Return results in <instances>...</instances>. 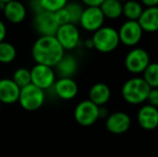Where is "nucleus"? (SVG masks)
Instances as JSON below:
<instances>
[{
  "label": "nucleus",
  "mask_w": 158,
  "mask_h": 157,
  "mask_svg": "<svg viewBox=\"0 0 158 157\" xmlns=\"http://www.w3.org/2000/svg\"><path fill=\"white\" fill-rule=\"evenodd\" d=\"M99 118V107L87 99L77 103L74 109V119L81 126L94 125Z\"/></svg>",
  "instance_id": "nucleus-7"
},
{
  "label": "nucleus",
  "mask_w": 158,
  "mask_h": 157,
  "mask_svg": "<svg viewBox=\"0 0 158 157\" xmlns=\"http://www.w3.org/2000/svg\"><path fill=\"white\" fill-rule=\"evenodd\" d=\"M2 12L9 22L13 24H19L26 19L27 9L25 4L19 0H12L4 4V9Z\"/></svg>",
  "instance_id": "nucleus-16"
},
{
  "label": "nucleus",
  "mask_w": 158,
  "mask_h": 157,
  "mask_svg": "<svg viewBox=\"0 0 158 157\" xmlns=\"http://www.w3.org/2000/svg\"><path fill=\"white\" fill-rule=\"evenodd\" d=\"M32 25L40 37L55 36L59 27L54 17V13L48 12V11H42L38 14H35Z\"/></svg>",
  "instance_id": "nucleus-10"
},
{
  "label": "nucleus",
  "mask_w": 158,
  "mask_h": 157,
  "mask_svg": "<svg viewBox=\"0 0 158 157\" xmlns=\"http://www.w3.org/2000/svg\"><path fill=\"white\" fill-rule=\"evenodd\" d=\"M66 9L69 13V16H70V23L71 24H79L80 19H81V15L83 13V6L77 2H70V3H67Z\"/></svg>",
  "instance_id": "nucleus-25"
},
{
  "label": "nucleus",
  "mask_w": 158,
  "mask_h": 157,
  "mask_svg": "<svg viewBox=\"0 0 158 157\" xmlns=\"http://www.w3.org/2000/svg\"><path fill=\"white\" fill-rule=\"evenodd\" d=\"M90 39L94 48L100 53H111L121 44L117 30L109 26H102L96 30Z\"/></svg>",
  "instance_id": "nucleus-3"
},
{
  "label": "nucleus",
  "mask_w": 158,
  "mask_h": 157,
  "mask_svg": "<svg viewBox=\"0 0 158 157\" xmlns=\"http://www.w3.org/2000/svg\"><path fill=\"white\" fill-rule=\"evenodd\" d=\"M31 55L35 64L54 68L56 64L63 58L64 50L55 36H42L39 37L33 43Z\"/></svg>",
  "instance_id": "nucleus-1"
},
{
  "label": "nucleus",
  "mask_w": 158,
  "mask_h": 157,
  "mask_svg": "<svg viewBox=\"0 0 158 157\" xmlns=\"http://www.w3.org/2000/svg\"><path fill=\"white\" fill-rule=\"evenodd\" d=\"M142 79L151 88H158V63H150L143 71Z\"/></svg>",
  "instance_id": "nucleus-23"
},
{
  "label": "nucleus",
  "mask_w": 158,
  "mask_h": 157,
  "mask_svg": "<svg viewBox=\"0 0 158 157\" xmlns=\"http://www.w3.org/2000/svg\"><path fill=\"white\" fill-rule=\"evenodd\" d=\"M12 80L19 88H23L25 86L29 85V84H31L30 70H28L27 68H19L13 73Z\"/></svg>",
  "instance_id": "nucleus-24"
},
{
  "label": "nucleus",
  "mask_w": 158,
  "mask_h": 157,
  "mask_svg": "<svg viewBox=\"0 0 158 157\" xmlns=\"http://www.w3.org/2000/svg\"><path fill=\"white\" fill-rule=\"evenodd\" d=\"M30 78L31 84L45 92L53 87L56 81V73L53 67L35 64L30 70Z\"/></svg>",
  "instance_id": "nucleus-5"
},
{
  "label": "nucleus",
  "mask_w": 158,
  "mask_h": 157,
  "mask_svg": "<svg viewBox=\"0 0 158 157\" xmlns=\"http://www.w3.org/2000/svg\"><path fill=\"white\" fill-rule=\"evenodd\" d=\"M16 57V48L10 42H0V63L10 64Z\"/></svg>",
  "instance_id": "nucleus-22"
},
{
  "label": "nucleus",
  "mask_w": 158,
  "mask_h": 157,
  "mask_svg": "<svg viewBox=\"0 0 158 157\" xmlns=\"http://www.w3.org/2000/svg\"><path fill=\"white\" fill-rule=\"evenodd\" d=\"M55 38L57 39L64 51H71L80 44L81 35L77 25L69 23L59 26L55 34Z\"/></svg>",
  "instance_id": "nucleus-8"
},
{
  "label": "nucleus",
  "mask_w": 158,
  "mask_h": 157,
  "mask_svg": "<svg viewBox=\"0 0 158 157\" xmlns=\"http://www.w3.org/2000/svg\"><path fill=\"white\" fill-rule=\"evenodd\" d=\"M4 4H6V3H2V2H0V11H3V9H4Z\"/></svg>",
  "instance_id": "nucleus-34"
},
{
  "label": "nucleus",
  "mask_w": 158,
  "mask_h": 157,
  "mask_svg": "<svg viewBox=\"0 0 158 157\" xmlns=\"http://www.w3.org/2000/svg\"><path fill=\"white\" fill-rule=\"evenodd\" d=\"M86 6H99L104 0H81Z\"/></svg>",
  "instance_id": "nucleus-30"
},
{
  "label": "nucleus",
  "mask_w": 158,
  "mask_h": 157,
  "mask_svg": "<svg viewBox=\"0 0 158 157\" xmlns=\"http://www.w3.org/2000/svg\"><path fill=\"white\" fill-rule=\"evenodd\" d=\"M54 17L59 26L66 25V24L70 23V16H69V13L67 11L66 6L60 9V10L56 11V12H54Z\"/></svg>",
  "instance_id": "nucleus-27"
},
{
  "label": "nucleus",
  "mask_w": 158,
  "mask_h": 157,
  "mask_svg": "<svg viewBox=\"0 0 158 157\" xmlns=\"http://www.w3.org/2000/svg\"><path fill=\"white\" fill-rule=\"evenodd\" d=\"M21 88L12 79L0 80V102L4 105H13L19 101Z\"/></svg>",
  "instance_id": "nucleus-15"
},
{
  "label": "nucleus",
  "mask_w": 158,
  "mask_h": 157,
  "mask_svg": "<svg viewBox=\"0 0 158 157\" xmlns=\"http://www.w3.org/2000/svg\"><path fill=\"white\" fill-rule=\"evenodd\" d=\"M138 23L143 32L158 31V6L143 9V12L138 19Z\"/></svg>",
  "instance_id": "nucleus-17"
},
{
  "label": "nucleus",
  "mask_w": 158,
  "mask_h": 157,
  "mask_svg": "<svg viewBox=\"0 0 158 157\" xmlns=\"http://www.w3.org/2000/svg\"><path fill=\"white\" fill-rule=\"evenodd\" d=\"M131 126V118L123 111L109 114L106 118V128L113 134H122L128 131Z\"/></svg>",
  "instance_id": "nucleus-12"
},
{
  "label": "nucleus",
  "mask_w": 158,
  "mask_h": 157,
  "mask_svg": "<svg viewBox=\"0 0 158 157\" xmlns=\"http://www.w3.org/2000/svg\"><path fill=\"white\" fill-rule=\"evenodd\" d=\"M150 63V55L141 48H133L127 53L125 57V67L132 74L143 73Z\"/></svg>",
  "instance_id": "nucleus-6"
},
{
  "label": "nucleus",
  "mask_w": 158,
  "mask_h": 157,
  "mask_svg": "<svg viewBox=\"0 0 158 157\" xmlns=\"http://www.w3.org/2000/svg\"><path fill=\"white\" fill-rule=\"evenodd\" d=\"M151 87L139 76L127 80L122 86V97L129 105H141L146 101Z\"/></svg>",
  "instance_id": "nucleus-2"
},
{
  "label": "nucleus",
  "mask_w": 158,
  "mask_h": 157,
  "mask_svg": "<svg viewBox=\"0 0 158 157\" xmlns=\"http://www.w3.org/2000/svg\"><path fill=\"white\" fill-rule=\"evenodd\" d=\"M138 124L144 130H154L158 128V109L151 105H144L137 114Z\"/></svg>",
  "instance_id": "nucleus-13"
},
{
  "label": "nucleus",
  "mask_w": 158,
  "mask_h": 157,
  "mask_svg": "<svg viewBox=\"0 0 158 157\" xmlns=\"http://www.w3.org/2000/svg\"><path fill=\"white\" fill-rule=\"evenodd\" d=\"M57 97L63 100H71L79 93V86L72 78H59L53 85Z\"/></svg>",
  "instance_id": "nucleus-14"
},
{
  "label": "nucleus",
  "mask_w": 158,
  "mask_h": 157,
  "mask_svg": "<svg viewBox=\"0 0 158 157\" xmlns=\"http://www.w3.org/2000/svg\"><path fill=\"white\" fill-rule=\"evenodd\" d=\"M99 8L104 19H117L123 15V2L118 0H104Z\"/></svg>",
  "instance_id": "nucleus-20"
},
{
  "label": "nucleus",
  "mask_w": 158,
  "mask_h": 157,
  "mask_svg": "<svg viewBox=\"0 0 158 157\" xmlns=\"http://www.w3.org/2000/svg\"><path fill=\"white\" fill-rule=\"evenodd\" d=\"M42 9L48 12H56L64 8L68 3V0H40Z\"/></svg>",
  "instance_id": "nucleus-26"
},
{
  "label": "nucleus",
  "mask_w": 158,
  "mask_h": 157,
  "mask_svg": "<svg viewBox=\"0 0 158 157\" xmlns=\"http://www.w3.org/2000/svg\"><path fill=\"white\" fill-rule=\"evenodd\" d=\"M104 16L99 6H86L84 8L79 24L84 30L95 32L103 26Z\"/></svg>",
  "instance_id": "nucleus-11"
},
{
  "label": "nucleus",
  "mask_w": 158,
  "mask_h": 157,
  "mask_svg": "<svg viewBox=\"0 0 158 157\" xmlns=\"http://www.w3.org/2000/svg\"><path fill=\"white\" fill-rule=\"evenodd\" d=\"M143 6L137 0H127L123 3V15L127 21H138L143 12Z\"/></svg>",
  "instance_id": "nucleus-21"
},
{
  "label": "nucleus",
  "mask_w": 158,
  "mask_h": 157,
  "mask_svg": "<svg viewBox=\"0 0 158 157\" xmlns=\"http://www.w3.org/2000/svg\"><path fill=\"white\" fill-rule=\"evenodd\" d=\"M111 98V89L106 83H96L89 89V100L98 107H104Z\"/></svg>",
  "instance_id": "nucleus-19"
},
{
  "label": "nucleus",
  "mask_w": 158,
  "mask_h": 157,
  "mask_svg": "<svg viewBox=\"0 0 158 157\" xmlns=\"http://www.w3.org/2000/svg\"><path fill=\"white\" fill-rule=\"evenodd\" d=\"M117 32L119 42L129 48H135L138 45L143 36V30L140 27L138 21H126L122 24Z\"/></svg>",
  "instance_id": "nucleus-9"
},
{
  "label": "nucleus",
  "mask_w": 158,
  "mask_h": 157,
  "mask_svg": "<svg viewBox=\"0 0 158 157\" xmlns=\"http://www.w3.org/2000/svg\"><path fill=\"white\" fill-rule=\"evenodd\" d=\"M45 101V93L41 88L37 87L33 84L21 88L19 97V102L26 111H35L43 105Z\"/></svg>",
  "instance_id": "nucleus-4"
},
{
  "label": "nucleus",
  "mask_w": 158,
  "mask_h": 157,
  "mask_svg": "<svg viewBox=\"0 0 158 157\" xmlns=\"http://www.w3.org/2000/svg\"><path fill=\"white\" fill-rule=\"evenodd\" d=\"M146 101L148 102V105L158 109V88H151Z\"/></svg>",
  "instance_id": "nucleus-28"
},
{
  "label": "nucleus",
  "mask_w": 158,
  "mask_h": 157,
  "mask_svg": "<svg viewBox=\"0 0 158 157\" xmlns=\"http://www.w3.org/2000/svg\"><path fill=\"white\" fill-rule=\"evenodd\" d=\"M77 60L72 55L64 54L63 58L54 67L56 76L59 78H72L77 71Z\"/></svg>",
  "instance_id": "nucleus-18"
},
{
  "label": "nucleus",
  "mask_w": 158,
  "mask_h": 157,
  "mask_svg": "<svg viewBox=\"0 0 158 157\" xmlns=\"http://www.w3.org/2000/svg\"><path fill=\"white\" fill-rule=\"evenodd\" d=\"M118 1H121V2H125V1H127V0H118Z\"/></svg>",
  "instance_id": "nucleus-36"
},
{
  "label": "nucleus",
  "mask_w": 158,
  "mask_h": 157,
  "mask_svg": "<svg viewBox=\"0 0 158 157\" xmlns=\"http://www.w3.org/2000/svg\"><path fill=\"white\" fill-rule=\"evenodd\" d=\"M1 105H2V103L0 102V111H1Z\"/></svg>",
  "instance_id": "nucleus-37"
},
{
  "label": "nucleus",
  "mask_w": 158,
  "mask_h": 157,
  "mask_svg": "<svg viewBox=\"0 0 158 157\" xmlns=\"http://www.w3.org/2000/svg\"><path fill=\"white\" fill-rule=\"evenodd\" d=\"M29 8H30V10L32 11L33 15L38 14V13L42 12V11H44L43 9H42V6H41V2H40V0H30Z\"/></svg>",
  "instance_id": "nucleus-29"
},
{
  "label": "nucleus",
  "mask_w": 158,
  "mask_h": 157,
  "mask_svg": "<svg viewBox=\"0 0 158 157\" xmlns=\"http://www.w3.org/2000/svg\"><path fill=\"white\" fill-rule=\"evenodd\" d=\"M142 6H146V8H151V6H158V0H140Z\"/></svg>",
  "instance_id": "nucleus-31"
},
{
  "label": "nucleus",
  "mask_w": 158,
  "mask_h": 157,
  "mask_svg": "<svg viewBox=\"0 0 158 157\" xmlns=\"http://www.w3.org/2000/svg\"><path fill=\"white\" fill-rule=\"evenodd\" d=\"M10 1H12V0H0V2H2V3H8Z\"/></svg>",
  "instance_id": "nucleus-35"
},
{
  "label": "nucleus",
  "mask_w": 158,
  "mask_h": 157,
  "mask_svg": "<svg viewBox=\"0 0 158 157\" xmlns=\"http://www.w3.org/2000/svg\"><path fill=\"white\" fill-rule=\"evenodd\" d=\"M85 46L88 48H94V46H93V42H92V39H88L85 41Z\"/></svg>",
  "instance_id": "nucleus-33"
},
{
  "label": "nucleus",
  "mask_w": 158,
  "mask_h": 157,
  "mask_svg": "<svg viewBox=\"0 0 158 157\" xmlns=\"http://www.w3.org/2000/svg\"><path fill=\"white\" fill-rule=\"evenodd\" d=\"M6 35V25H4L3 22L0 19V42L4 41Z\"/></svg>",
  "instance_id": "nucleus-32"
}]
</instances>
